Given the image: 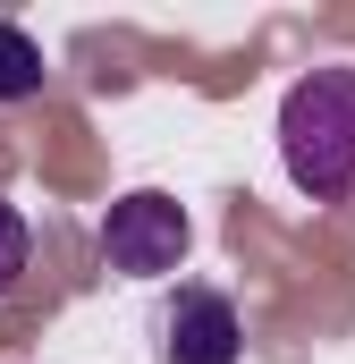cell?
<instances>
[{
    "instance_id": "cell-1",
    "label": "cell",
    "mask_w": 355,
    "mask_h": 364,
    "mask_svg": "<svg viewBox=\"0 0 355 364\" xmlns=\"http://www.w3.org/2000/svg\"><path fill=\"white\" fill-rule=\"evenodd\" d=\"M279 161L296 195L347 203L355 195V68H305L279 102Z\"/></svg>"
},
{
    "instance_id": "cell-2",
    "label": "cell",
    "mask_w": 355,
    "mask_h": 364,
    "mask_svg": "<svg viewBox=\"0 0 355 364\" xmlns=\"http://www.w3.org/2000/svg\"><path fill=\"white\" fill-rule=\"evenodd\" d=\"M93 246H102V263H110L119 279H161V272H178V263H186L195 229H186V203H178V195L136 186V195H119V203L102 212Z\"/></svg>"
},
{
    "instance_id": "cell-3",
    "label": "cell",
    "mask_w": 355,
    "mask_h": 364,
    "mask_svg": "<svg viewBox=\"0 0 355 364\" xmlns=\"http://www.w3.org/2000/svg\"><path fill=\"white\" fill-rule=\"evenodd\" d=\"M161 364H237L246 356V322H237V305L220 296V288H203V279H178L170 296H161Z\"/></svg>"
},
{
    "instance_id": "cell-4",
    "label": "cell",
    "mask_w": 355,
    "mask_h": 364,
    "mask_svg": "<svg viewBox=\"0 0 355 364\" xmlns=\"http://www.w3.org/2000/svg\"><path fill=\"white\" fill-rule=\"evenodd\" d=\"M43 85H51V68H43V43H34L26 26H0V102H34Z\"/></svg>"
},
{
    "instance_id": "cell-5",
    "label": "cell",
    "mask_w": 355,
    "mask_h": 364,
    "mask_svg": "<svg viewBox=\"0 0 355 364\" xmlns=\"http://www.w3.org/2000/svg\"><path fill=\"white\" fill-rule=\"evenodd\" d=\"M26 255H34V229H26V212L0 195V296L26 279Z\"/></svg>"
}]
</instances>
